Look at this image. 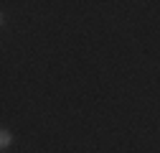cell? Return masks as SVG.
<instances>
[{
  "label": "cell",
  "mask_w": 160,
  "mask_h": 153,
  "mask_svg": "<svg viewBox=\"0 0 160 153\" xmlns=\"http://www.w3.org/2000/svg\"><path fill=\"white\" fill-rule=\"evenodd\" d=\"M10 143H13V133L10 130H3V133H0V150H8Z\"/></svg>",
  "instance_id": "1"
}]
</instances>
